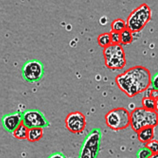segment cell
<instances>
[{"label":"cell","instance_id":"obj_1","mask_svg":"<svg viewBox=\"0 0 158 158\" xmlns=\"http://www.w3.org/2000/svg\"><path fill=\"white\" fill-rule=\"evenodd\" d=\"M151 77L148 69L137 65L117 76L115 82L119 88L127 96L133 98L149 88Z\"/></svg>","mask_w":158,"mask_h":158},{"label":"cell","instance_id":"obj_2","mask_svg":"<svg viewBox=\"0 0 158 158\" xmlns=\"http://www.w3.org/2000/svg\"><path fill=\"white\" fill-rule=\"evenodd\" d=\"M158 125V113L143 107L136 108L130 113V126L135 132L147 127H155Z\"/></svg>","mask_w":158,"mask_h":158},{"label":"cell","instance_id":"obj_3","mask_svg":"<svg viewBox=\"0 0 158 158\" xmlns=\"http://www.w3.org/2000/svg\"><path fill=\"white\" fill-rule=\"evenodd\" d=\"M151 17L150 8L148 4L143 3L129 15L126 21L127 27L133 33L139 32L150 21Z\"/></svg>","mask_w":158,"mask_h":158},{"label":"cell","instance_id":"obj_4","mask_svg":"<svg viewBox=\"0 0 158 158\" xmlns=\"http://www.w3.org/2000/svg\"><path fill=\"white\" fill-rule=\"evenodd\" d=\"M105 65L112 70H119L126 64L125 54L121 44H111L103 51Z\"/></svg>","mask_w":158,"mask_h":158},{"label":"cell","instance_id":"obj_5","mask_svg":"<svg viewBox=\"0 0 158 158\" xmlns=\"http://www.w3.org/2000/svg\"><path fill=\"white\" fill-rule=\"evenodd\" d=\"M105 119L107 126L112 130H123L130 125V113L123 107L115 108L106 114Z\"/></svg>","mask_w":158,"mask_h":158},{"label":"cell","instance_id":"obj_6","mask_svg":"<svg viewBox=\"0 0 158 158\" xmlns=\"http://www.w3.org/2000/svg\"><path fill=\"white\" fill-rule=\"evenodd\" d=\"M44 67L42 63L37 60L27 61L22 69V76L28 83H36L40 81L44 74Z\"/></svg>","mask_w":158,"mask_h":158},{"label":"cell","instance_id":"obj_7","mask_svg":"<svg viewBox=\"0 0 158 158\" xmlns=\"http://www.w3.org/2000/svg\"><path fill=\"white\" fill-rule=\"evenodd\" d=\"M23 114V123L29 129L34 127L44 128L50 125L44 114L39 110H27Z\"/></svg>","mask_w":158,"mask_h":158},{"label":"cell","instance_id":"obj_8","mask_svg":"<svg viewBox=\"0 0 158 158\" xmlns=\"http://www.w3.org/2000/svg\"><path fill=\"white\" fill-rule=\"evenodd\" d=\"M65 123L66 128L70 132L73 134H80L85 128L86 117L81 112H72L66 116Z\"/></svg>","mask_w":158,"mask_h":158},{"label":"cell","instance_id":"obj_9","mask_svg":"<svg viewBox=\"0 0 158 158\" xmlns=\"http://www.w3.org/2000/svg\"><path fill=\"white\" fill-rule=\"evenodd\" d=\"M23 114L15 112L4 115L2 118L3 127L6 131L13 133L23 123Z\"/></svg>","mask_w":158,"mask_h":158},{"label":"cell","instance_id":"obj_10","mask_svg":"<svg viewBox=\"0 0 158 158\" xmlns=\"http://www.w3.org/2000/svg\"><path fill=\"white\" fill-rule=\"evenodd\" d=\"M154 127H147L139 130L137 133L138 140L143 143H147L153 139Z\"/></svg>","mask_w":158,"mask_h":158},{"label":"cell","instance_id":"obj_11","mask_svg":"<svg viewBox=\"0 0 158 158\" xmlns=\"http://www.w3.org/2000/svg\"><path fill=\"white\" fill-rule=\"evenodd\" d=\"M43 128L34 127L28 129L27 139L31 142H36L40 140L43 136Z\"/></svg>","mask_w":158,"mask_h":158},{"label":"cell","instance_id":"obj_12","mask_svg":"<svg viewBox=\"0 0 158 158\" xmlns=\"http://www.w3.org/2000/svg\"><path fill=\"white\" fill-rule=\"evenodd\" d=\"M28 129L23 123L13 132V135L15 138L19 139H27Z\"/></svg>","mask_w":158,"mask_h":158},{"label":"cell","instance_id":"obj_13","mask_svg":"<svg viewBox=\"0 0 158 158\" xmlns=\"http://www.w3.org/2000/svg\"><path fill=\"white\" fill-rule=\"evenodd\" d=\"M111 27V31L120 33L127 28L126 22L122 19H117L114 20L112 23Z\"/></svg>","mask_w":158,"mask_h":158},{"label":"cell","instance_id":"obj_14","mask_svg":"<svg viewBox=\"0 0 158 158\" xmlns=\"http://www.w3.org/2000/svg\"><path fill=\"white\" fill-rule=\"evenodd\" d=\"M121 43L123 45H128L132 43L133 40V33L126 28L120 33Z\"/></svg>","mask_w":158,"mask_h":158},{"label":"cell","instance_id":"obj_15","mask_svg":"<svg viewBox=\"0 0 158 158\" xmlns=\"http://www.w3.org/2000/svg\"><path fill=\"white\" fill-rule=\"evenodd\" d=\"M98 41L99 46L104 48L110 46L112 44L110 33H105L99 35Z\"/></svg>","mask_w":158,"mask_h":158},{"label":"cell","instance_id":"obj_16","mask_svg":"<svg viewBox=\"0 0 158 158\" xmlns=\"http://www.w3.org/2000/svg\"><path fill=\"white\" fill-rule=\"evenodd\" d=\"M142 107L149 110H155L156 100L149 97H145L142 100Z\"/></svg>","mask_w":158,"mask_h":158},{"label":"cell","instance_id":"obj_17","mask_svg":"<svg viewBox=\"0 0 158 158\" xmlns=\"http://www.w3.org/2000/svg\"><path fill=\"white\" fill-rule=\"evenodd\" d=\"M152 154L151 151L145 147L139 150L137 153V158H149Z\"/></svg>","mask_w":158,"mask_h":158},{"label":"cell","instance_id":"obj_18","mask_svg":"<svg viewBox=\"0 0 158 158\" xmlns=\"http://www.w3.org/2000/svg\"><path fill=\"white\" fill-rule=\"evenodd\" d=\"M145 147L149 149L152 153L158 152V140L153 139L146 143Z\"/></svg>","mask_w":158,"mask_h":158},{"label":"cell","instance_id":"obj_19","mask_svg":"<svg viewBox=\"0 0 158 158\" xmlns=\"http://www.w3.org/2000/svg\"><path fill=\"white\" fill-rule=\"evenodd\" d=\"M111 40L112 44H119L121 43L120 33L111 31L110 33Z\"/></svg>","mask_w":158,"mask_h":158},{"label":"cell","instance_id":"obj_20","mask_svg":"<svg viewBox=\"0 0 158 158\" xmlns=\"http://www.w3.org/2000/svg\"><path fill=\"white\" fill-rule=\"evenodd\" d=\"M151 87L152 89L158 90V73H155L151 77Z\"/></svg>","mask_w":158,"mask_h":158},{"label":"cell","instance_id":"obj_21","mask_svg":"<svg viewBox=\"0 0 158 158\" xmlns=\"http://www.w3.org/2000/svg\"><path fill=\"white\" fill-rule=\"evenodd\" d=\"M147 89V91L148 92V96L146 97H149L152 98L154 99V100L158 99V90H156V89H152L151 87V89Z\"/></svg>","mask_w":158,"mask_h":158},{"label":"cell","instance_id":"obj_22","mask_svg":"<svg viewBox=\"0 0 158 158\" xmlns=\"http://www.w3.org/2000/svg\"><path fill=\"white\" fill-rule=\"evenodd\" d=\"M48 158H65L64 154L60 152H55L51 154Z\"/></svg>","mask_w":158,"mask_h":158},{"label":"cell","instance_id":"obj_23","mask_svg":"<svg viewBox=\"0 0 158 158\" xmlns=\"http://www.w3.org/2000/svg\"><path fill=\"white\" fill-rule=\"evenodd\" d=\"M149 158H158V152L156 153H152L151 156Z\"/></svg>","mask_w":158,"mask_h":158},{"label":"cell","instance_id":"obj_24","mask_svg":"<svg viewBox=\"0 0 158 158\" xmlns=\"http://www.w3.org/2000/svg\"><path fill=\"white\" fill-rule=\"evenodd\" d=\"M155 111L158 113V99L156 100V106H155Z\"/></svg>","mask_w":158,"mask_h":158}]
</instances>
